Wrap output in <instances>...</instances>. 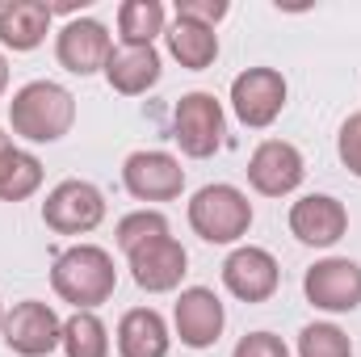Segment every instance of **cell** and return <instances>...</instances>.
Listing matches in <instances>:
<instances>
[{
  "label": "cell",
  "instance_id": "obj_1",
  "mask_svg": "<svg viewBox=\"0 0 361 357\" xmlns=\"http://www.w3.org/2000/svg\"><path fill=\"white\" fill-rule=\"evenodd\" d=\"M8 126L25 143H59L76 126V97L59 80H30L8 101Z\"/></svg>",
  "mask_w": 361,
  "mask_h": 357
},
{
  "label": "cell",
  "instance_id": "obj_2",
  "mask_svg": "<svg viewBox=\"0 0 361 357\" xmlns=\"http://www.w3.org/2000/svg\"><path fill=\"white\" fill-rule=\"evenodd\" d=\"M51 290L76 311H97L118 290L114 257L101 244H72L51 261Z\"/></svg>",
  "mask_w": 361,
  "mask_h": 357
},
{
  "label": "cell",
  "instance_id": "obj_3",
  "mask_svg": "<svg viewBox=\"0 0 361 357\" xmlns=\"http://www.w3.org/2000/svg\"><path fill=\"white\" fill-rule=\"evenodd\" d=\"M189 227L193 236H202L206 244H240L252 227V202L240 185H227V181H214V185H202L193 198H189Z\"/></svg>",
  "mask_w": 361,
  "mask_h": 357
},
{
  "label": "cell",
  "instance_id": "obj_4",
  "mask_svg": "<svg viewBox=\"0 0 361 357\" xmlns=\"http://www.w3.org/2000/svg\"><path fill=\"white\" fill-rule=\"evenodd\" d=\"M227 122H223V101L214 92H185L173 105V139L189 160H210L223 147Z\"/></svg>",
  "mask_w": 361,
  "mask_h": 357
},
{
  "label": "cell",
  "instance_id": "obj_5",
  "mask_svg": "<svg viewBox=\"0 0 361 357\" xmlns=\"http://www.w3.org/2000/svg\"><path fill=\"white\" fill-rule=\"evenodd\" d=\"M0 337L4 345L17 357H51L63 341V320L55 315L51 303L42 298H21L4 311V324H0Z\"/></svg>",
  "mask_w": 361,
  "mask_h": 357
},
{
  "label": "cell",
  "instance_id": "obj_6",
  "mask_svg": "<svg viewBox=\"0 0 361 357\" xmlns=\"http://www.w3.org/2000/svg\"><path fill=\"white\" fill-rule=\"evenodd\" d=\"M42 223L59 236H89L105 223V193L92 181H59L42 202Z\"/></svg>",
  "mask_w": 361,
  "mask_h": 357
},
{
  "label": "cell",
  "instance_id": "obj_7",
  "mask_svg": "<svg viewBox=\"0 0 361 357\" xmlns=\"http://www.w3.org/2000/svg\"><path fill=\"white\" fill-rule=\"evenodd\" d=\"M290 85L277 68H244L231 80V114L248 126V131H265L281 118Z\"/></svg>",
  "mask_w": 361,
  "mask_h": 357
},
{
  "label": "cell",
  "instance_id": "obj_8",
  "mask_svg": "<svg viewBox=\"0 0 361 357\" xmlns=\"http://www.w3.org/2000/svg\"><path fill=\"white\" fill-rule=\"evenodd\" d=\"M302 294L315 311L349 315L361 307V265L349 257H324L302 273Z\"/></svg>",
  "mask_w": 361,
  "mask_h": 357
},
{
  "label": "cell",
  "instance_id": "obj_9",
  "mask_svg": "<svg viewBox=\"0 0 361 357\" xmlns=\"http://www.w3.org/2000/svg\"><path fill=\"white\" fill-rule=\"evenodd\" d=\"M126 269H130V277H135L139 290H147V294H173V290H180V282L189 273V253H185V244H180L177 236L169 231V236H156V240L139 244L135 253H126Z\"/></svg>",
  "mask_w": 361,
  "mask_h": 357
},
{
  "label": "cell",
  "instance_id": "obj_10",
  "mask_svg": "<svg viewBox=\"0 0 361 357\" xmlns=\"http://www.w3.org/2000/svg\"><path fill=\"white\" fill-rule=\"evenodd\" d=\"M173 328L185 349H214L227 328V307L210 286H185L173 303Z\"/></svg>",
  "mask_w": 361,
  "mask_h": 357
},
{
  "label": "cell",
  "instance_id": "obj_11",
  "mask_svg": "<svg viewBox=\"0 0 361 357\" xmlns=\"http://www.w3.org/2000/svg\"><path fill=\"white\" fill-rule=\"evenodd\" d=\"M122 185L135 202H173L185 193V169L173 152H130L122 160Z\"/></svg>",
  "mask_w": 361,
  "mask_h": 357
},
{
  "label": "cell",
  "instance_id": "obj_12",
  "mask_svg": "<svg viewBox=\"0 0 361 357\" xmlns=\"http://www.w3.org/2000/svg\"><path fill=\"white\" fill-rule=\"evenodd\" d=\"M223 286L240 303H269L281 286V265L269 248L261 244H240L223 261Z\"/></svg>",
  "mask_w": 361,
  "mask_h": 357
},
{
  "label": "cell",
  "instance_id": "obj_13",
  "mask_svg": "<svg viewBox=\"0 0 361 357\" xmlns=\"http://www.w3.org/2000/svg\"><path fill=\"white\" fill-rule=\"evenodd\" d=\"M286 223H290V236L298 244H307V248H332L349 231V210L332 193H302L290 206Z\"/></svg>",
  "mask_w": 361,
  "mask_h": 357
},
{
  "label": "cell",
  "instance_id": "obj_14",
  "mask_svg": "<svg viewBox=\"0 0 361 357\" xmlns=\"http://www.w3.org/2000/svg\"><path fill=\"white\" fill-rule=\"evenodd\" d=\"M302 177H307V164L290 139H265L248 156V185L261 198H290L302 185Z\"/></svg>",
  "mask_w": 361,
  "mask_h": 357
},
{
  "label": "cell",
  "instance_id": "obj_15",
  "mask_svg": "<svg viewBox=\"0 0 361 357\" xmlns=\"http://www.w3.org/2000/svg\"><path fill=\"white\" fill-rule=\"evenodd\" d=\"M109 51H114V38H109V30L97 17H72L55 34V59L72 76H97V72H105Z\"/></svg>",
  "mask_w": 361,
  "mask_h": 357
},
{
  "label": "cell",
  "instance_id": "obj_16",
  "mask_svg": "<svg viewBox=\"0 0 361 357\" xmlns=\"http://www.w3.org/2000/svg\"><path fill=\"white\" fill-rule=\"evenodd\" d=\"M160 72H164V63H160L156 47H114L105 59V80L122 97H143L147 89H156Z\"/></svg>",
  "mask_w": 361,
  "mask_h": 357
},
{
  "label": "cell",
  "instance_id": "obj_17",
  "mask_svg": "<svg viewBox=\"0 0 361 357\" xmlns=\"http://www.w3.org/2000/svg\"><path fill=\"white\" fill-rule=\"evenodd\" d=\"M173 332L156 307H130L118 320V357H169Z\"/></svg>",
  "mask_w": 361,
  "mask_h": 357
},
{
  "label": "cell",
  "instance_id": "obj_18",
  "mask_svg": "<svg viewBox=\"0 0 361 357\" xmlns=\"http://www.w3.org/2000/svg\"><path fill=\"white\" fill-rule=\"evenodd\" d=\"M51 4L42 0H13L0 8V47L8 51H38L51 34Z\"/></svg>",
  "mask_w": 361,
  "mask_h": 357
},
{
  "label": "cell",
  "instance_id": "obj_19",
  "mask_svg": "<svg viewBox=\"0 0 361 357\" xmlns=\"http://www.w3.org/2000/svg\"><path fill=\"white\" fill-rule=\"evenodd\" d=\"M164 42H169V55L185 72H206L219 59V34L210 25H197V21H185V17H177L164 30Z\"/></svg>",
  "mask_w": 361,
  "mask_h": 357
},
{
  "label": "cell",
  "instance_id": "obj_20",
  "mask_svg": "<svg viewBox=\"0 0 361 357\" xmlns=\"http://www.w3.org/2000/svg\"><path fill=\"white\" fill-rule=\"evenodd\" d=\"M169 30L160 0H122L118 4V38L122 47H156V38Z\"/></svg>",
  "mask_w": 361,
  "mask_h": 357
},
{
  "label": "cell",
  "instance_id": "obj_21",
  "mask_svg": "<svg viewBox=\"0 0 361 357\" xmlns=\"http://www.w3.org/2000/svg\"><path fill=\"white\" fill-rule=\"evenodd\" d=\"M63 357H109V328L97 311H72L63 320Z\"/></svg>",
  "mask_w": 361,
  "mask_h": 357
},
{
  "label": "cell",
  "instance_id": "obj_22",
  "mask_svg": "<svg viewBox=\"0 0 361 357\" xmlns=\"http://www.w3.org/2000/svg\"><path fill=\"white\" fill-rule=\"evenodd\" d=\"M156 236H169V219H164V210H156V206L130 210V214H122L118 227H114V240H118L122 253H135L139 244H147V240H156Z\"/></svg>",
  "mask_w": 361,
  "mask_h": 357
},
{
  "label": "cell",
  "instance_id": "obj_23",
  "mask_svg": "<svg viewBox=\"0 0 361 357\" xmlns=\"http://www.w3.org/2000/svg\"><path fill=\"white\" fill-rule=\"evenodd\" d=\"M298 357H353V341L345 328L315 320L298 332Z\"/></svg>",
  "mask_w": 361,
  "mask_h": 357
},
{
  "label": "cell",
  "instance_id": "obj_24",
  "mask_svg": "<svg viewBox=\"0 0 361 357\" xmlns=\"http://www.w3.org/2000/svg\"><path fill=\"white\" fill-rule=\"evenodd\" d=\"M42 189V160L34 152H17L13 169L0 181V202H25Z\"/></svg>",
  "mask_w": 361,
  "mask_h": 357
},
{
  "label": "cell",
  "instance_id": "obj_25",
  "mask_svg": "<svg viewBox=\"0 0 361 357\" xmlns=\"http://www.w3.org/2000/svg\"><path fill=\"white\" fill-rule=\"evenodd\" d=\"M336 156H341V164H345L353 177H361V109H357V114H349V118L341 122Z\"/></svg>",
  "mask_w": 361,
  "mask_h": 357
},
{
  "label": "cell",
  "instance_id": "obj_26",
  "mask_svg": "<svg viewBox=\"0 0 361 357\" xmlns=\"http://www.w3.org/2000/svg\"><path fill=\"white\" fill-rule=\"evenodd\" d=\"M231 357H290V345L273 332H248V337L235 341Z\"/></svg>",
  "mask_w": 361,
  "mask_h": 357
},
{
  "label": "cell",
  "instance_id": "obj_27",
  "mask_svg": "<svg viewBox=\"0 0 361 357\" xmlns=\"http://www.w3.org/2000/svg\"><path fill=\"white\" fill-rule=\"evenodd\" d=\"M227 13H231V4H227V0H177V17L197 21V25H210V30H214Z\"/></svg>",
  "mask_w": 361,
  "mask_h": 357
},
{
  "label": "cell",
  "instance_id": "obj_28",
  "mask_svg": "<svg viewBox=\"0 0 361 357\" xmlns=\"http://www.w3.org/2000/svg\"><path fill=\"white\" fill-rule=\"evenodd\" d=\"M17 152H21V147L13 143V135H4V131H0V181H4V173H8V169H13Z\"/></svg>",
  "mask_w": 361,
  "mask_h": 357
},
{
  "label": "cell",
  "instance_id": "obj_29",
  "mask_svg": "<svg viewBox=\"0 0 361 357\" xmlns=\"http://www.w3.org/2000/svg\"><path fill=\"white\" fill-rule=\"evenodd\" d=\"M8 89V59H4V51H0V97Z\"/></svg>",
  "mask_w": 361,
  "mask_h": 357
},
{
  "label": "cell",
  "instance_id": "obj_30",
  "mask_svg": "<svg viewBox=\"0 0 361 357\" xmlns=\"http://www.w3.org/2000/svg\"><path fill=\"white\" fill-rule=\"evenodd\" d=\"M0 324H4V303H0Z\"/></svg>",
  "mask_w": 361,
  "mask_h": 357
}]
</instances>
